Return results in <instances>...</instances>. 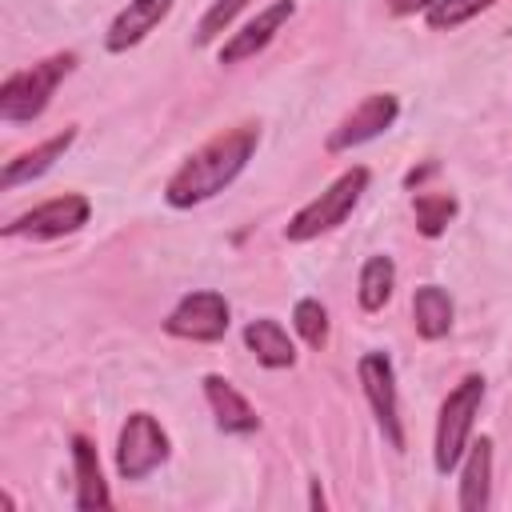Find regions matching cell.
<instances>
[{
  "instance_id": "cell-14",
  "label": "cell",
  "mask_w": 512,
  "mask_h": 512,
  "mask_svg": "<svg viewBox=\"0 0 512 512\" xmlns=\"http://www.w3.org/2000/svg\"><path fill=\"white\" fill-rule=\"evenodd\" d=\"M72 468H76V496H72V504L80 508V512H100V508H108L112 504V496H108V480H104V472H100V456H96V444L88 440V436H72Z\"/></svg>"
},
{
  "instance_id": "cell-9",
  "label": "cell",
  "mask_w": 512,
  "mask_h": 512,
  "mask_svg": "<svg viewBox=\"0 0 512 512\" xmlns=\"http://www.w3.org/2000/svg\"><path fill=\"white\" fill-rule=\"evenodd\" d=\"M396 116H400V100H396L392 92H368V96L328 132L324 148H328V152H352V148H360V144L384 136V132L396 124Z\"/></svg>"
},
{
  "instance_id": "cell-13",
  "label": "cell",
  "mask_w": 512,
  "mask_h": 512,
  "mask_svg": "<svg viewBox=\"0 0 512 512\" xmlns=\"http://www.w3.org/2000/svg\"><path fill=\"white\" fill-rule=\"evenodd\" d=\"M72 140H76V128H64V132H56V136H48V140H40L36 148H28V152H20V156H12V160H4V172H0V188H20V184H32L36 176H44L68 148H72Z\"/></svg>"
},
{
  "instance_id": "cell-22",
  "label": "cell",
  "mask_w": 512,
  "mask_h": 512,
  "mask_svg": "<svg viewBox=\"0 0 512 512\" xmlns=\"http://www.w3.org/2000/svg\"><path fill=\"white\" fill-rule=\"evenodd\" d=\"M292 324H296V332H300V340H304L308 348H324V344H328V308H324L320 300H312V296L296 300Z\"/></svg>"
},
{
  "instance_id": "cell-17",
  "label": "cell",
  "mask_w": 512,
  "mask_h": 512,
  "mask_svg": "<svg viewBox=\"0 0 512 512\" xmlns=\"http://www.w3.org/2000/svg\"><path fill=\"white\" fill-rule=\"evenodd\" d=\"M452 316H456V304L440 284H420L412 292V324L420 340H444L452 332Z\"/></svg>"
},
{
  "instance_id": "cell-12",
  "label": "cell",
  "mask_w": 512,
  "mask_h": 512,
  "mask_svg": "<svg viewBox=\"0 0 512 512\" xmlns=\"http://www.w3.org/2000/svg\"><path fill=\"white\" fill-rule=\"evenodd\" d=\"M172 4H176V0H128V4L112 16V24H108V32H104V48H108V52H128V48H136V44L172 12Z\"/></svg>"
},
{
  "instance_id": "cell-2",
  "label": "cell",
  "mask_w": 512,
  "mask_h": 512,
  "mask_svg": "<svg viewBox=\"0 0 512 512\" xmlns=\"http://www.w3.org/2000/svg\"><path fill=\"white\" fill-rule=\"evenodd\" d=\"M72 68H76V52H52L40 64L8 72L0 84V120L4 124H32L52 104L56 88L64 84V76H72Z\"/></svg>"
},
{
  "instance_id": "cell-11",
  "label": "cell",
  "mask_w": 512,
  "mask_h": 512,
  "mask_svg": "<svg viewBox=\"0 0 512 512\" xmlns=\"http://www.w3.org/2000/svg\"><path fill=\"white\" fill-rule=\"evenodd\" d=\"M204 400H208L212 420H216L220 432H228V436H252V432L260 428V416H256V408L248 404V396H244L232 380H224V376H216V372L204 376Z\"/></svg>"
},
{
  "instance_id": "cell-8",
  "label": "cell",
  "mask_w": 512,
  "mask_h": 512,
  "mask_svg": "<svg viewBox=\"0 0 512 512\" xmlns=\"http://www.w3.org/2000/svg\"><path fill=\"white\" fill-rule=\"evenodd\" d=\"M88 216H92L88 196L64 192V196H52V200L28 208L24 216L8 220V224H4V236H8V240H16V236H28V240H60V236L80 232V228L88 224Z\"/></svg>"
},
{
  "instance_id": "cell-15",
  "label": "cell",
  "mask_w": 512,
  "mask_h": 512,
  "mask_svg": "<svg viewBox=\"0 0 512 512\" xmlns=\"http://www.w3.org/2000/svg\"><path fill=\"white\" fill-rule=\"evenodd\" d=\"M492 500V436H480L468 444L464 452V468H460V508L464 512H480Z\"/></svg>"
},
{
  "instance_id": "cell-20",
  "label": "cell",
  "mask_w": 512,
  "mask_h": 512,
  "mask_svg": "<svg viewBox=\"0 0 512 512\" xmlns=\"http://www.w3.org/2000/svg\"><path fill=\"white\" fill-rule=\"evenodd\" d=\"M492 4H500V0H436V4L424 12V20H428V28H436V32H452V28L468 24L472 16H480V12L492 8Z\"/></svg>"
},
{
  "instance_id": "cell-24",
  "label": "cell",
  "mask_w": 512,
  "mask_h": 512,
  "mask_svg": "<svg viewBox=\"0 0 512 512\" xmlns=\"http://www.w3.org/2000/svg\"><path fill=\"white\" fill-rule=\"evenodd\" d=\"M436 172H440V164H436V160H428V164H420V168H412V172L404 176V188H420V184H424L428 176H436Z\"/></svg>"
},
{
  "instance_id": "cell-5",
  "label": "cell",
  "mask_w": 512,
  "mask_h": 512,
  "mask_svg": "<svg viewBox=\"0 0 512 512\" xmlns=\"http://www.w3.org/2000/svg\"><path fill=\"white\" fill-rule=\"evenodd\" d=\"M172 456V440L152 412H132L116 440V472L120 480H144Z\"/></svg>"
},
{
  "instance_id": "cell-25",
  "label": "cell",
  "mask_w": 512,
  "mask_h": 512,
  "mask_svg": "<svg viewBox=\"0 0 512 512\" xmlns=\"http://www.w3.org/2000/svg\"><path fill=\"white\" fill-rule=\"evenodd\" d=\"M312 508H324V492H320V480H312V496H308Z\"/></svg>"
},
{
  "instance_id": "cell-6",
  "label": "cell",
  "mask_w": 512,
  "mask_h": 512,
  "mask_svg": "<svg viewBox=\"0 0 512 512\" xmlns=\"http://www.w3.org/2000/svg\"><path fill=\"white\" fill-rule=\"evenodd\" d=\"M228 324H232V308L212 288H200V292L180 296V304L164 316V332L176 336V340H192V344H216V340H224Z\"/></svg>"
},
{
  "instance_id": "cell-18",
  "label": "cell",
  "mask_w": 512,
  "mask_h": 512,
  "mask_svg": "<svg viewBox=\"0 0 512 512\" xmlns=\"http://www.w3.org/2000/svg\"><path fill=\"white\" fill-rule=\"evenodd\" d=\"M392 288H396V264H392V256H384V252L368 256L364 268H360V284H356L360 308L364 312H380L392 300Z\"/></svg>"
},
{
  "instance_id": "cell-23",
  "label": "cell",
  "mask_w": 512,
  "mask_h": 512,
  "mask_svg": "<svg viewBox=\"0 0 512 512\" xmlns=\"http://www.w3.org/2000/svg\"><path fill=\"white\" fill-rule=\"evenodd\" d=\"M436 0H388V8L396 12V16H416V12H428Z\"/></svg>"
},
{
  "instance_id": "cell-10",
  "label": "cell",
  "mask_w": 512,
  "mask_h": 512,
  "mask_svg": "<svg viewBox=\"0 0 512 512\" xmlns=\"http://www.w3.org/2000/svg\"><path fill=\"white\" fill-rule=\"evenodd\" d=\"M296 16V0H272L268 8H260L240 32H232L224 44H220V64H240V60H252L256 52H264L272 40H276V32L288 24Z\"/></svg>"
},
{
  "instance_id": "cell-3",
  "label": "cell",
  "mask_w": 512,
  "mask_h": 512,
  "mask_svg": "<svg viewBox=\"0 0 512 512\" xmlns=\"http://www.w3.org/2000/svg\"><path fill=\"white\" fill-rule=\"evenodd\" d=\"M364 188H368V168H364V164L340 172L320 196H312V200L284 224V240H288V244H308V240H316V236L340 228V224L348 220V212L360 204Z\"/></svg>"
},
{
  "instance_id": "cell-7",
  "label": "cell",
  "mask_w": 512,
  "mask_h": 512,
  "mask_svg": "<svg viewBox=\"0 0 512 512\" xmlns=\"http://www.w3.org/2000/svg\"><path fill=\"white\" fill-rule=\"evenodd\" d=\"M356 376H360V388H364V400L388 440V448L404 452V424H400V396H396V372H392V360L388 352H364L356 360Z\"/></svg>"
},
{
  "instance_id": "cell-1",
  "label": "cell",
  "mask_w": 512,
  "mask_h": 512,
  "mask_svg": "<svg viewBox=\"0 0 512 512\" xmlns=\"http://www.w3.org/2000/svg\"><path fill=\"white\" fill-rule=\"evenodd\" d=\"M260 144V124H236L220 136H212L208 144H200L164 184V200L172 208H196L204 200H212L216 192H224L252 160Z\"/></svg>"
},
{
  "instance_id": "cell-19",
  "label": "cell",
  "mask_w": 512,
  "mask_h": 512,
  "mask_svg": "<svg viewBox=\"0 0 512 512\" xmlns=\"http://www.w3.org/2000/svg\"><path fill=\"white\" fill-rule=\"evenodd\" d=\"M456 208H460V204H456L452 192H424V188H416V196H412L416 228H420V236H428V240H436V236L452 224Z\"/></svg>"
},
{
  "instance_id": "cell-4",
  "label": "cell",
  "mask_w": 512,
  "mask_h": 512,
  "mask_svg": "<svg viewBox=\"0 0 512 512\" xmlns=\"http://www.w3.org/2000/svg\"><path fill=\"white\" fill-rule=\"evenodd\" d=\"M484 404V376H464L440 404V416H436V440H432V464L440 476L456 472L464 452H468V436H472V424H476V412Z\"/></svg>"
},
{
  "instance_id": "cell-21",
  "label": "cell",
  "mask_w": 512,
  "mask_h": 512,
  "mask_svg": "<svg viewBox=\"0 0 512 512\" xmlns=\"http://www.w3.org/2000/svg\"><path fill=\"white\" fill-rule=\"evenodd\" d=\"M248 4H252V0H212V4H208V12L200 16V24H196V36H192V40H196L200 48H204V44H212V40H220V36L236 24V16H240Z\"/></svg>"
},
{
  "instance_id": "cell-16",
  "label": "cell",
  "mask_w": 512,
  "mask_h": 512,
  "mask_svg": "<svg viewBox=\"0 0 512 512\" xmlns=\"http://www.w3.org/2000/svg\"><path fill=\"white\" fill-rule=\"evenodd\" d=\"M244 348L256 356V364H264L272 372L296 364V344L288 340L284 324L272 320V316H260V320H248L244 324Z\"/></svg>"
}]
</instances>
